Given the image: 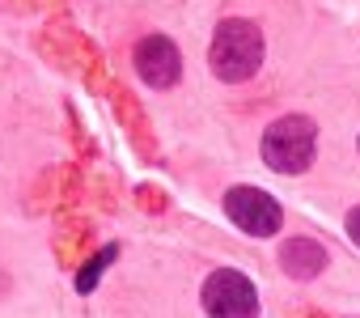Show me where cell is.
I'll return each instance as SVG.
<instances>
[{
	"label": "cell",
	"mask_w": 360,
	"mask_h": 318,
	"mask_svg": "<svg viewBox=\"0 0 360 318\" xmlns=\"http://www.w3.org/2000/svg\"><path fill=\"white\" fill-rule=\"evenodd\" d=\"M263 30L246 18H225L212 34V47H208V64H212V77L225 81V85H242L250 81L259 68H263Z\"/></svg>",
	"instance_id": "cell-1"
},
{
	"label": "cell",
	"mask_w": 360,
	"mask_h": 318,
	"mask_svg": "<svg viewBox=\"0 0 360 318\" xmlns=\"http://www.w3.org/2000/svg\"><path fill=\"white\" fill-rule=\"evenodd\" d=\"M318 148V127L305 115H280L263 132V162L276 174H305Z\"/></svg>",
	"instance_id": "cell-2"
},
{
	"label": "cell",
	"mask_w": 360,
	"mask_h": 318,
	"mask_svg": "<svg viewBox=\"0 0 360 318\" xmlns=\"http://www.w3.org/2000/svg\"><path fill=\"white\" fill-rule=\"evenodd\" d=\"M200 305L208 318H259V288L246 272L217 267L200 288Z\"/></svg>",
	"instance_id": "cell-3"
},
{
	"label": "cell",
	"mask_w": 360,
	"mask_h": 318,
	"mask_svg": "<svg viewBox=\"0 0 360 318\" xmlns=\"http://www.w3.org/2000/svg\"><path fill=\"white\" fill-rule=\"evenodd\" d=\"M225 217H229L242 234H250V238H271V234H280V225H284L280 204H276L267 191H259V187H229V191H225Z\"/></svg>",
	"instance_id": "cell-4"
},
{
	"label": "cell",
	"mask_w": 360,
	"mask_h": 318,
	"mask_svg": "<svg viewBox=\"0 0 360 318\" xmlns=\"http://www.w3.org/2000/svg\"><path fill=\"white\" fill-rule=\"evenodd\" d=\"M131 60H136L140 81L153 85V89H169V85H178V77H183V56H178V47H174L165 34L140 39Z\"/></svg>",
	"instance_id": "cell-5"
},
{
	"label": "cell",
	"mask_w": 360,
	"mask_h": 318,
	"mask_svg": "<svg viewBox=\"0 0 360 318\" xmlns=\"http://www.w3.org/2000/svg\"><path fill=\"white\" fill-rule=\"evenodd\" d=\"M280 267H284L292 280H314V276L326 267V250H322V242H314V238H288V242L280 246Z\"/></svg>",
	"instance_id": "cell-6"
},
{
	"label": "cell",
	"mask_w": 360,
	"mask_h": 318,
	"mask_svg": "<svg viewBox=\"0 0 360 318\" xmlns=\"http://www.w3.org/2000/svg\"><path fill=\"white\" fill-rule=\"evenodd\" d=\"M115 255H119V246H102V250H98V259H94V263H85V272L77 276V288H81V293H94V288H98V280H102V267H106V263H115Z\"/></svg>",
	"instance_id": "cell-7"
},
{
	"label": "cell",
	"mask_w": 360,
	"mask_h": 318,
	"mask_svg": "<svg viewBox=\"0 0 360 318\" xmlns=\"http://www.w3.org/2000/svg\"><path fill=\"white\" fill-rule=\"evenodd\" d=\"M343 229H347V238H352V242L360 246V204H356V208L347 212V221H343Z\"/></svg>",
	"instance_id": "cell-8"
}]
</instances>
